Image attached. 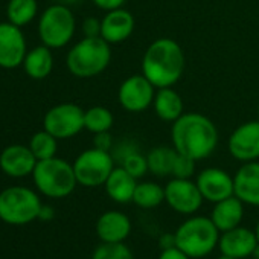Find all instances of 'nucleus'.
<instances>
[{"label":"nucleus","mask_w":259,"mask_h":259,"mask_svg":"<svg viewBox=\"0 0 259 259\" xmlns=\"http://www.w3.org/2000/svg\"><path fill=\"white\" fill-rule=\"evenodd\" d=\"M38 14L37 0H10L7 7L8 22L23 28L29 25Z\"/></svg>","instance_id":"nucleus-25"},{"label":"nucleus","mask_w":259,"mask_h":259,"mask_svg":"<svg viewBox=\"0 0 259 259\" xmlns=\"http://www.w3.org/2000/svg\"><path fill=\"white\" fill-rule=\"evenodd\" d=\"M29 148L34 153L37 160H46L57 156L58 139L54 138L49 132L43 128L41 132L35 133L29 141Z\"/></svg>","instance_id":"nucleus-28"},{"label":"nucleus","mask_w":259,"mask_h":259,"mask_svg":"<svg viewBox=\"0 0 259 259\" xmlns=\"http://www.w3.org/2000/svg\"><path fill=\"white\" fill-rule=\"evenodd\" d=\"M84 37H101V20L96 17H87L82 22Z\"/></svg>","instance_id":"nucleus-32"},{"label":"nucleus","mask_w":259,"mask_h":259,"mask_svg":"<svg viewBox=\"0 0 259 259\" xmlns=\"http://www.w3.org/2000/svg\"><path fill=\"white\" fill-rule=\"evenodd\" d=\"M156 96V87L141 73L132 75L119 85L117 101L120 107L128 113H142L153 105Z\"/></svg>","instance_id":"nucleus-10"},{"label":"nucleus","mask_w":259,"mask_h":259,"mask_svg":"<svg viewBox=\"0 0 259 259\" xmlns=\"http://www.w3.org/2000/svg\"><path fill=\"white\" fill-rule=\"evenodd\" d=\"M162 201H165V188L154 182L138 183L133 195V203H136V206L142 209H154Z\"/></svg>","instance_id":"nucleus-27"},{"label":"nucleus","mask_w":259,"mask_h":259,"mask_svg":"<svg viewBox=\"0 0 259 259\" xmlns=\"http://www.w3.org/2000/svg\"><path fill=\"white\" fill-rule=\"evenodd\" d=\"M76 31V19L70 7L54 4L48 7L38 19V37L41 45L51 49L67 46Z\"/></svg>","instance_id":"nucleus-6"},{"label":"nucleus","mask_w":259,"mask_h":259,"mask_svg":"<svg viewBox=\"0 0 259 259\" xmlns=\"http://www.w3.org/2000/svg\"><path fill=\"white\" fill-rule=\"evenodd\" d=\"M254 233H256V238H257V242H259V221H257V224H256V230H254Z\"/></svg>","instance_id":"nucleus-41"},{"label":"nucleus","mask_w":259,"mask_h":259,"mask_svg":"<svg viewBox=\"0 0 259 259\" xmlns=\"http://www.w3.org/2000/svg\"><path fill=\"white\" fill-rule=\"evenodd\" d=\"M177 154L179 153L174 147H166V145L154 147L147 156L148 171L157 177L172 176V169H174Z\"/></svg>","instance_id":"nucleus-24"},{"label":"nucleus","mask_w":259,"mask_h":259,"mask_svg":"<svg viewBox=\"0 0 259 259\" xmlns=\"http://www.w3.org/2000/svg\"><path fill=\"white\" fill-rule=\"evenodd\" d=\"M72 165L78 185L96 188L107 182L108 176L114 169V159L110 151H102L93 147L82 151Z\"/></svg>","instance_id":"nucleus-8"},{"label":"nucleus","mask_w":259,"mask_h":259,"mask_svg":"<svg viewBox=\"0 0 259 259\" xmlns=\"http://www.w3.org/2000/svg\"><path fill=\"white\" fill-rule=\"evenodd\" d=\"M171 141L177 153L198 162L215 151L218 145V130L201 113H183L172 122Z\"/></svg>","instance_id":"nucleus-1"},{"label":"nucleus","mask_w":259,"mask_h":259,"mask_svg":"<svg viewBox=\"0 0 259 259\" xmlns=\"http://www.w3.org/2000/svg\"><path fill=\"white\" fill-rule=\"evenodd\" d=\"M32 179L35 188L49 198H64L70 195L78 185L73 165L57 156L38 160Z\"/></svg>","instance_id":"nucleus-4"},{"label":"nucleus","mask_w":259,"mask_h":259,"mask_svg":"<svg viewBox=\"0 0 259 259\" xmlns=\"http://www.w3.org/2000/svg\"><path fill=\"white\" fill-rule=\"evenodd\" d=\"M159 247L162 250H168L176 247V235L174 233H163L159 239Z\"/></svg>","instance_id":"nucleus-36"},{"label":"nucleus","mask_w":259,"mask_h":259,"mask_svg":"<svg viewBox=\"0 0 259 259\" xmlns=\"http://www.w3.org/2000/svg\"><path fill=\"white\" fill-rule=\"evenodd\" d=\"M107 195L116 203H130L133 201V195L138 186V179H135L123 166H114L107 182L104 183Z\"/></svg>","instance_id":"nucleus-20"},{"label":"nucleus","mask_w":259,"mask_h":259,"mask_svg":"<svg viewBox=\"0 0 259 259\" xmlns=\"http://www.w3.org/2000/svg\"><path fill=\"white\" fill-rule=\"evenodd\" d=\"M159 259H191L186 253H183L179 247H172L168 250H162Z\"/></svg>","instance_id":"nucleus-35"},{"label":"nucleus","mask_w":259,"mask_h":259,"mask_svg":"<svg viewBox=\"0 0 259 259\" xmlns=\"http://www.w3.org/2000/svg\"><path fill=\"white\" fill-rule=\"evenodd\" d=\"M257 117H259V102H257Z\"/></svg>","instance_id":"nucleus-42"},{"label":"nucleus","mask_w":259,"mask_h":259,"mask_svg":"<svg viewBox=\"0 0 259 259\" xmlns=\"http://www.w3.org/2000/svg\"><path fill=\"white\" fill-rule=\"evenodd\" d=\"M235 195L245 204L259 207V162H245L233 177Z\"/></svg>","instance_id":"nucleus-18"},{"label":"nucleus","mask_w":259,"mask_h":259,"mask_svg":"<svg viewBox=\"0 0 259 259\" xmlns=\"http://www.w3.org/2000/svg\"><path fill=\"white\" fill-rule=\"evenodd\" d=\"M218 259H236V257H232V256H227V254H223V253H221V256H220Z\"/></svg>","instance_id":"nucleus-40"},{"label":"nucleus","mask_w":259,"mask_h":259,"mask_svg":"<svg viewBox=\"0 0 259 259\" xmlns=\"http://www.w3.org/2000/svg\"><path fill=\"white\" fill-rule=\"evenodd\" d=\"M79 2H81V0H55V4H61V5H66V7H72V5H76Z\"/></svg>","instance_id":"nucleus-38"},{"label":"nucleus","mask_w":259,"mask_h":259,"mask_svg":"<svg viewBox=\"0 0 259 259\" xmlns=\"http://www.w3.org/2000/svg\"><path fill=\"white\" fill-rule=\"evenodd\" d=\"M176 247L189 257L207 256L220 241V230L207 217H192L176 230Z\"/></svg>","instance_id":"nucleus-5"},{"label":"nucleus","mask_w":259,"mask_h":259,"mask_svg":"<svg viewBox=\"0 0 259 259\" xmlns=\"http://www.w3.org/2000/svg\"><path fill=\"white\" fill-rule=\"evenodd\" d=\"M120 166H123L135 179H142L148 172V160H147V156L141 154L139 151L130 153L120 162Z\"/></svg>","instance_id":"nucleus-30"},{"label":"nucleus","mask_w":259,"mask_h":259,"mask_svg":"<svg viewBox=\"0 0 259 259\" xmlns=\"http://www.w3.org/2000/svg\"><path fill=\"white\" fill-rule=\"evenodd\" d=\"M242 217H244V203L236 195H232L229 198L215 203L210 220L213 221V224L220 232H227L230 229L238 227L239 223L242 221Z\"/></svg>","instance_id":"nucleus-21"},{"label":"nucleus","mask_w":259,"mask_h":259,"mask_svg":"<svg viewBox=\"0 0 259 259\" xmlns=\"http://www.w3.org/2000/svg\"><path fill=\"white\" fill-rule=\"evenodd\" d=\"M26 52V38L22 28L10 22L0 23V67L17 69L23 64Z\"/></svg>","instance_id":"nucleus-13"},{"label":"nucleus","mask_w":259,"mask_h":259,"mask_svg":"<svg viewBox=\"0 0 259 259\" xmlns=\"http://www.w3.org/2000/svg\"><path fill=\"white\" fill-rule=\"evenodd\" d=\"M93 147L102 151H110L113 150V138L108 132L104 133H98L93 136Z\"/></svg>","instance_id":"nucleus-33"},{"label":"nucleus","mask_w":259,"mask_h":259,"mask_svg":"<svg viewBox=\"0 0 259 259\" xmlns=\"http://www.w3.org/2000/svg\"><path fill=\"white\" fill-rule=\"evenodd\" d=\"M110 46L102 37H84L67 52L66 66L69 72L82 79L101 75L111 61Z\"/></svg>","instance_id":"nucleus-3"},{"label":"nucleus","mask_w":259,"mask_h":259,"mask_svg":"<svg viewBox=\"0 0 259 259\" xmlns=\"http://www.w3.org/2000/svg\"><path fill=\"white\" fill-rule=\"evenodd\" d=\"M186 58L182 46L172 38H157L142 57V75L156 87H172L185 73Z\"/></svg>","instance_id":"nucleus-2"},{"label":"nucleus","mask_w":259,"mask_h":259,"mask_svg":"<svg viewBox=\"0 0 259 259\" xmlns=\"http://www.w3.org/2000/svg\"><path fill=\"white\" fill-rule=\"evenodd\" d=\"M22 66H23L25 73L32 79L48 78L54 69L52 49L45 45L35 46L34 49L26 52V57H25Z\"/></svg>","instance_id":"nucleus-23"},{"label":"nucleus","mask_w":259,"mask_h":259,"mask_svg":"<svg viewBox=\"0 0 259 259\" xmlns=\"http://www.w3.org/2000/svg\"><path fill=\"white\" fill-rule=\"evenodd\" d=\"M197 186L204 200L218 203L235 195L233 177L221 168H206L197 177Z\"/></svg>","instance_id":"nucleus-14"},{"label":"nucleus","mask_w":259,"mask_h":259,"mask_svg":"<svg viewBox=\"0 0 259 259\" xmlns=\"http://www.w3.org/2000/svg\"><path fill=\"white\" fill-rule=\"evenodd\" d=\"M92 259H135V256L123 242H102Z\"/></svg>","instance_id":"nucleus-29"},{"label":"nucleus","mask_w":259,"mask_h":259,"mask_svg":"<svg viewBox=\"0 0 259 259\" xmlns=\"http://www.w3.org/2000/svg\"><path fill=\"white\" fill-rule=\"evenodd\" d=\"M54 217H55V209L49 204H43L40 209V213H38V220L51 221V220H54Z\"/></svg>","instance_id":"nucleus-37"},{"label":"nucleus","mask_w":259,"mask_h":259,"mask_svg":"<svg viewBox=\"0 0 259 259\" xmlns=\"http://www.w3.org/2000/svg\"><path fill=\"white\" fill-rule=\"evenodd\" d=\"M195 163H197V160L179 153L176 163H174L172 176L177 179H191L195 172Z\"/></svg>","instance_id":"nucleus-31"},{"label":"nucleus","mask_w":259,"mask_h":259,"mask_svg":"<svg viewBox=\"0 0 259 259\" xmlns=\"http://www.w3.org/2000/svg\"><path fill=\"white\" fill-rule=\"evenodd\" d=\"M203 195L195 182L191 179L174 177L165 186V201L168 206L183 215L195 213L203 204Z\"/></svg>","instance_id":"nucleus-11"},{"label":"nucleus","mask_w":259,"mask_h":259,"mask_svg":"<svg viewBox=\"0 0 259 259\" xmlns=\"http://www.w3.org/2000/svg\"><path fill=\"white\" fill-rule=\"evenodd\" d=\"M230 156L242 163L259 159V119L236 126L227 141Z\"/></svg>","instance_id":"nucleus-12"},{"label":"nucleus","mask_w":259,"mask_h":259,"mask_svg":"<svg viewBox=\"0 0 259 259\" xmlns=\"http://www.w3.org/2000/svg\"><path fill=\"white\" fill-rule=\"evenodd\" d=\"M136 20L128 10L117 8L107 11L101 20V37L110 45H119L135 32Z\"/></svg>","instance_id":"nucleus-16"},{"label":"nucleus","mask_w":259,"mask_h":259,"mask_svg":"<svg viewBox=\"0 0 259 259\" xmlns=\"http://www.w3.org/2000/svg\"><path fill=\"white\" fill-rule=\"evenodd\" d=\"M153 107L159 119L165 122H171V123L176 122L185 113L183 99L172 87L157 89Z\"/></svg>","instance_id":"nucleus-22"},{"label":"nucleus","mask_w":259,"mask_h":259,"mask_svg":"<svg viewBox=\"0 0 259 259\" xmlns=\"http://www.w3.org/2000/svg\"><path fill=\"white\" fill-rule=\"evenodd\" d=\"M113 123H114L113 113L107 107L95 105L84 111V130H87L92 135L110 132Z\"/></svg>","instance_id":"nucleus-26"},{"label":"nucleus","mask_w":259,"mask_h":259,"mask_svg":"<svg viewBox=\"0 0 259 259\" xmlns=\"http://www.w3.org/2000/svg\"><path fill=\"white\" fill-rule=\"evenodd\" d=\"M37 162L38 160L35 159L29 145H10L0 153V169L14 179L31 176Z\"/></svg>","instance_id":"nucleus-15"},{"label":"nucleus","mask_w":259,"mask_h":259,"mask_svg":"<svg viewBox=\"0 0 259 259\" xmlns=\"http://www.w3.org/2000/svg\"><path fill=\"white\" fill-rule=\"evenodd\" d=\"M95 4V7H98L102 11H111V10H117L122 8L126 0H92Z\"/></svg>","instance_id":"nucleus-34"},{"label":"nucleus","mask_w":259,"mask_h":259,"mask_svg":"<svg viewBox=\"0 0 259 259\" xmlns=\"http://www.w3.org/2000/svg\"><path fill=\"white\" fill-rule=\"evenodd\" d=\"M84 111L73 102L58 104L46 111L43 128L58 141L72 139L84 130Z\"/></svg>","instance_id":"nucleus-9"},{"label":"nucleus","mask_w":259,"mask_h":259,"mask_svg":"<svg viewBox=\"0 0 259 259\" xmlns=\"http://www.w3.org/2000/svg\"><path fill=\"white\" fill-rule=\"evenodd\" d=\"M132 232V221L119 210L104 212L96 221V233L102 242H123Z\"/></svg>","instance_id":"nucleus-19"},{"label":"nucleus","mask_w":259,"mask_h":259,"mask_svg":"<svg viewBox=\"0 0 259 259\" xmlns=\"http://www.w3.org/2000/svg\"><path fill=\"white\" fill-rule=\"evenodd\" d=\"M40 197L29 188L11 186L0 192V220L7 224L23 226L38 220Z\"/></svg>","instance_id":"nucleus-7"},{"label":"nucleus","mask_w":259,"mask_h":259,"mask_svg":"<svg viewBox=\"0 0 259 259\" xmlns=\"http://www.w3.org/2000/svg\"><path fill=\"white\" fill-rule=\"evenodd\" d=\"M251 256H253L254 259H259V242H257V245H256V248H254V251L251 253Z\"/></svg>","instance_id":"nucleus-39"},{"label":"nucleus","mask_w":259,"mask_h":259,"mask_svg":"<svg viewBox=\"0 0 259 259\" xmlns=\"http://www.w3.org/2000/svg\"><path fill=\"white\" fill-rule=\"evenodd\" d=\"M220 250L223 254L242 259L251 256L257 245V238L256 233L251 232L250 229L245 227H235L227 232H223L218 241Z\"/></svg>","instance_id":"nucleus-17"}]
</instances>
